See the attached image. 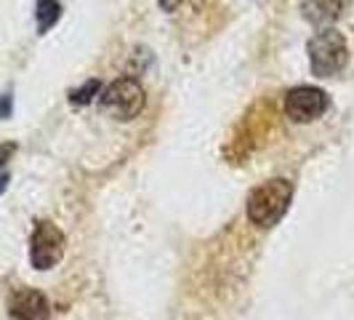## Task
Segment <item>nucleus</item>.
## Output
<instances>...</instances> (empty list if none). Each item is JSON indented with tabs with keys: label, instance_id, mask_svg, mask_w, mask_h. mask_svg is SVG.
<instances>
[{
	"label": "nucleus",
	"instance_id": "0eeeda50",
	"mask_svg": "<svg viewBox=\"0 0 354 320\" xmlns=\"http://www.w3.org/2000/svg\"><path fill=\"white\" fill-rule=\"evenodd\" d=\"M352 0H312L304 6L306 19H312L315 24H325V21H336L349 11Z\"/></svg>",
	"mask_w": 354,
	"mask_h": 320
},
{
	"label": "nucleus",
	"instance_id": "f257e3e1",
	"mask_svg": "<svg viewBox=\"0 0 354 320\" xmlns=\"http://www.w3.org/2000/svg\"><path fill=\"white\" fill-rule=\"evenodd\" d=\"M293 203V181L285 177L261 181L245 203V216L259 230H269L283 219Z\"/></svg>",
	"mask_w": 354,
	"mask_h": 320
},
{
	"label": "nucleus",
	"instance_id": "7ed1b4c3",
	"mask_svg": "<svg viewBox=\"0 0 354 320\" xmlns=\"http://www.w3.org/2000/svg\"><path fill=\"white\" fill-rule=\"evenodd\" d=\"M144 105H147V91L131 75H123V78L112 80L99 94V107L104 109L109 118H115V121H133L144 109Z\"/></svg>",
	"mask_w": 354,
	"mask_h": 320
},
{
	"label": "nucleus",
	"instance_id": "9b49d317",
	"mask_svg": "<svg viewBox=\"0 0 354 320\" xmlns=\"http://www.w3.org/2000/svg\"><path fill=\"white\" fill-rule=\"evenodd\" d=\"M189 0H160V8L168 11V14H176L181 6H187Z\"/></svg>",
	"mask_w": 354,
	"mask_h": 320
},
{
	"label": "nucleus",
	"instance_id": "423d86ee",
	"mask_svg": "<svg viewBox=\"0 0 354 320\" xmlns=\"http://www.w3.org/2000/svg\"><path fill=\"white\" fill-rule=\"evenodd\" d=\"M8 312L17 320H48L51 318V304L43 291L19 285L8 296Z\"/></svg>",
	"mask_w": 354,
	"mask_h": 320
},
{
	"label": "nucleus",
	"instance_id": "39448f33",
	"mask_svg": "<svg viewBox=\"0 0 354 320\" xmlns=\"http://www.w3.org/2000/svg\"><path fill=\"white\" fill-rule=\"evenodd\" d=\"M328 109L330 96L317 86H296L285 94V115L293 123H315Z\"/></svg>",
	"mask_w": 354,
	"mask_h": 320
},
{
	"label": "nucleus",
	"instance_id": "f8f14e48",
	"mask_svg": "<svg viewBox=\"0 0 354 320\" xmlns=\"http://www.w3.org/2000/svg\"><path fill=\"white\" fill-rule=\"evenodd\" d=\"M11 115V94H3L0 96V118H8Z\"/></svg>",
	"mask_w": 354,
	"mask_h": 320
},
{
	"label": "nucleus",
	"instance_id": "f03ea898",
	"mask_svg": "<svg viewBox=\"0 0 354 320\" xmlns=\"http://www.w3.org/2000/svg\"><path fill=\"white\" fill-rule=\"evenodd\" d=\"M309 53V67L317 78H333L349 64V43L341 30L336 27H322L306 43Z\"/></svg>",
	"mask_w": 354,
	"mask_h": 320
},
{
	"label": "nucleus",
	"instance_id": "6e6552de",
	"mask_svg": "<svg viewBox=\"0 0 354 320\" xmlns=\"http://www.w3.org/2000/svg\"><path fill=\"white\" fill-rule=\"evenodd\" d=\"M59 19H62V3H59V0H37L35 21H37V33H40V35H46Z\"/></svg>",
	"mask_w": 354,
	"mask_h": 320
},
{
	"label": "nucleus",
	"instance_id": "20e7f679",
	"mask_svg": "<svg viewBox=\"0 0 354 320\" xmlns=\"http://www.w3.org/2000/svg\"><path fill=\"white\" fill-rule=\"evenodd\" d=\"M64 249H67V238L53 222L48 219L35 222L32 238H30V262L35 269L46 272V269L56 267L64 256Z\"/></svg>",
	"mask_w": 354,
	"mask_h": 320
},
{
	"label": "nucleus",
	"instance_id": "1a4fd4ad",
	"mask_svg": "<svg viewBox=\"0 0 354 320\" xmlns=\"http://www.w3.org/2000/svg\"><path fill=\"white\" fill-rule=\"evenodd\" d=\"M99 94H102V83H99V80H88V83H83L80 89L70 91V105L86 107V105H91Z\"/></svg>",
	"mask_w": 354,
	"mask_h": 320
},
{
	"label": "nucleus",
	"instance_id": "9d476101",
	"mask_svg": "<svg viewBox=\"0 0 354 320\" xmlns=\"http://www.w3.org/2000/svg\"><path fill=\"white\" fill-rule=\"evenodd\" d=\"M17 155V144L14 142H6L0 144V195L6 193V187H8V160Z\"/></svg>",
	"mask_w": 354,
	"mask_h": 320
}]
</instances>
